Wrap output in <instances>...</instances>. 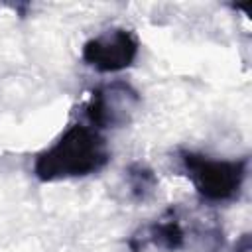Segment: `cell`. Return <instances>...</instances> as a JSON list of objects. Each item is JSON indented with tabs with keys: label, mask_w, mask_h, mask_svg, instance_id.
Instances as JSON below:
<instances>
[{
	"label": "cell",
	"mask_w": 252,
	"mask_h": 252,
	"mask_svg": "<svg viewBox=\"0 0 252 252\" xmlns=\"http://www.w3.org/2000/svg\"><path fill=\"white\" fill-rule=\"evenodd\" d=\"M187 246V230L175 209H169L161 219L138 228L128 238V248L132 252H146L156 248L161 252H177Z\"/></svg>",
	"instance_id": "obj_5"
},
{
	"label": "cell",
	"mask_w": 252,
	"mask_h": 252,
	"mask_svg": "<svg viewBox=\"0 0 252 252\" xmlns=\"http://www.w3.org/2000/svg\"><path fill=\"white\" fill-rule=\"evenodd\" d=\"M142 96L126 81H110L96 87L85 106L89 126L94 130H116L132 122L140 110Z\"/></svg>",
	"instance_id": "obj_3"
},
{
	"label": "cell",
	"mask_w": 252,
	"mask_h": 252,
	"mask_svg": "<svg viewBox=\"0 0 252 252\" xmlns=\"http://www.w3.org/2000/svg\"><path fill=\"white\" fill-rule=\"evenodd\" d=\"M124 179H126V187H128V195L132 201L136 203H144L150 201L156 191H158V175L154 173V169L150 165H146L144 161H132L126 171H124Z\"/></svg>",
	"instance_id": "obj_6"
},
{
	"label": "cell",
	"mask_w": 252,
	"mask_h": 252,
	"mask_svg": "<svg viewBox=\"0 0 252 252\" xmlns=\"http://www.w3.org/2000/svg\"><path fill=\"white\" fill-rule=\"evenodd\" d=\"M236 252H250V234H242L234 246Z\"/></svg>",
	"instance_id": "obj_7"
},
{
	"label": "cell",
	"mask_w": 252,
	"mask_h": 252,
	"mask_svg": "<svg viewBox=\"0 0 252 252\" xmlns=\"http://www.w3.org/2000/svg\"><path fill=\"white\" fill-rule=\"evenodd\" d=\"M110 150L104 136L89 124L69 126L49 148L37 154L33 175L43 183L81 179L104 169Z\"/></svg>",
	"instance_id": "obj_1"
},
{
	"label": "cell",
	"mask_w": 252,
	"mask_h": 252,
	"mask_svg": "<svg viewBox=\"0 0 252 252\" xmlns=\"http://www.w3.org/2000/svg\"><path fill=\"white\" fill-rule=\"evenodd\" d=\"M140 41L126 28H110L91 37L81 51L83 61L98 73H120L134 65Z\"/></svg>",
	"instance_id": "obj_4"
},
{
	"label": "cell",
	"mask_w": 252,
	"mask_h": 252,
	"mask_svg": "<svg viewBox=\"0 0 252 252\" xmlns=\"http://www.w3.org/2000/svg\"><path fill=\"white\" fill-rule=\"evenodd\" d=\"M179 163L203 201L230 203L240 197L248 173L246 158H211L201 152L181 150Z\"/></svg>",
	"instance_id": "obj_2"
}]
</instances>
